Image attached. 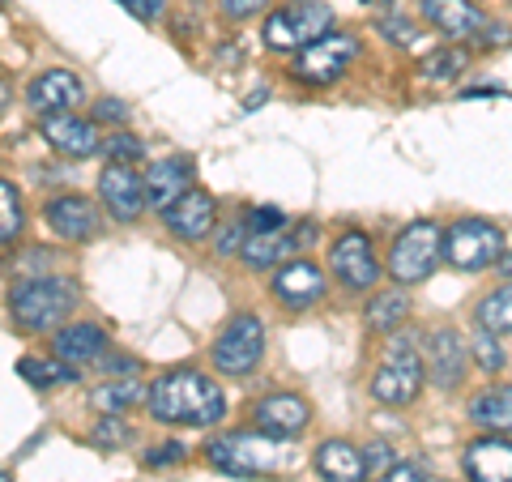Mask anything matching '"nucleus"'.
Listing matches in <instances>:
<instances>
[{
  "label": "nucleus",
  "mask_w": 512,
  "mask_h": 482,
  "mask_svg": "<svg viewBox=\"0 0 512 482\" xmlns=\"http://www.w3.org/2000/svg\"><path fill=\"white\" fill-rule=\"evenodd\" d=\"M146 410L163 427L205 431L227 419V393H222V384L214 376L197 372V367H171V372H163L150 384Z\"/></svg>",
  "instance_id": "nucleus-1"
},
{
  "label": "nucleus",
  "mask_w": 512,
  "mask_h": 482,
  "mask_svg": "<svg viewBox=\"0 0 512 482\" xmlns=\"http://www.w3.org/2000/svg\"><path fill=\"white\" fill-rule=\"evenodd\" d=\"M205 461L227 478H265V474H278L291 461V453H286V440L269 436L261 427H244V431L214 436L205 444Z\"/></svg>",
  "instance_id": "nucleus-2"
},
{
  "label": "nucleus",
  "mask_w": 512,
  "mask_h": 482,
  "mask_svg": "<svg viewBox=\"0 0 512 482\" xmlns=\"http://www.w3.org/2000/svg\"><path fill=\"white\" fill-rule=\"evenodd\" d=\"M73 308H77V286L69 278H56V273L22 278L9 291V320L22 333H52L73 316Z\"/></svg>",
  "instance_id": "nucleus-3"
},
{
  "label": "nucleus",
  "mask_w": 512,
  "mask_h": 482,
  "mask_svg": "<svg viewBox=\"0 0 512 482\" xmlns=\"http://www.w3.org/2000/svg\"><path fill=\"white\" fill-rule=\"evenodd\" d=\"M444 261V231L431 218H414L410 227L397 231L389 261H384V273L393 278V286H419Z\"/></svg>",
  "instance_id": "nucleus-4"
},
{
  "label": "nucleus",
  "mask_w": 512,
  "mask_h": 482,
  "mask_svg": "<svg viewBox=\"0 0 512 482\" xmlns=\"http://www.w3.org/2000/svg\"><path fill=\"white\" fill-rule=\"evenodd\" d=\"M423 380H427V363H423V350L410 342V337H393L389 355L380 359V367L372 372V380H367V389H372V397L380 401V406H414L423 393Z\"/></svg>",
  "instance_id": "nucleus-5"
},
{
  "label": "nucleus",
  "mask_w": 512,
  "mask_h": 482,
  "mask_svg": "<svg viewBox=\"0 0 512 482\" xmlns=\"http://www.w3.org/2000/svg\"><path fill=\"white\" fill-rule=\"evenodd\" d=\"M333 30V9L325 0H291L278 5L261 26V39L269 52H303L308 43L325 39Z\"/></svg>",
  "instance_id": "nucleus-6"
},
{
  "label": "nucleus",
  "mask_w": 512,
  "mask_h": 482,
  "mask_svg": "<svg viewBox=\"0 0 512 482\" xmlns=\"http://www.w3.org/2000/svg\"><path fill=\"white\" fill-rule=\"evenodd\" d=\"M265 359V320L252 312L231 316L210 342V363L218 376H248L256 363Z\"/></svg>",
  "instance_id": "nucleus-7"
},
{
  "label": "nucleus",
  "mask_w": 512,
  "mask_h": 482,
  "mask_svg": "<svg viewBox=\"0 0 512 482\" xmlns=\"http://www.w3.org/2000/svg\"><path fill=\"white\" fill-rule=\"evenodd\" d=\"M504 256V231L491 218H457L444 231V261L457 273H478Z\"/></svg>",
  "instance_id": "nucleus-8"
},
{
  "label": "nucleus",
  "mask_w": 512,
  "mask_h": 482,
  "mask_svg": "<svg viewBox=\"0 0 512 482\" xmlns=\"http://www.w3.org/2000/svg\"><path fill=\"white\" fill-rule=\"evenodd\" d=\"M359 35H346V30H329L325 39L308 43L303 52H295V82L303 86H333L350 73V64L359 60Z\"/></svg>",
  "instance_id": "nucleus-9"
},
{
  "label": "nucleus",
  "mask_w": 512,
  "mask_h": 482,
  "mask_svg": "<svg viewBox=\"0 0 512 482\" xmlns=\"http://www.w3.org/2000/svg\"><path fill=\"white\" fill-rule=\"evenodd\" d=\"M329 273H333V282L350 295H367V291H376L380 278H389L376 261L372 239H367L363 231H342L338 239H333L329 244Z\"/></svg>",
  "instance_id": "nucleus-10"
},
{
  "label": "nucleus",
  "mask_w": 512,
  "mask_h": 482,
  "mask_svg": "<svg viewBox=\"0 0 512 482\" xmlns=\"http://www.w3.org/2000/svg\"><path fill=\"white\" fill-rule=\"evenodd\" d=\"M269 291H274V299L282 303L286 312H308V308H316V303L325 299L329 273L320 269L312 256H291V261H282L274 269V278H269Z\"/></svg>",
  "instance_id": "nucleus-11"
},
{
  "label": "nucleus",
  "mask_w": 512,
  "mask_h": 482,
  "mask_svg": "<svg viewBox=\"0 0 512 482\" xmlns=\"http://www.w3.org/2000/svg\"><path fill=\"white\" fill-rule=\"evenodd\" d=\"M99 205L120 222V227H133V222L150 210L146 175L133 171V163H107L99 171Z\"/></svg>",
  "instance_id": "nucleus-12"
},
{
  "label": "nucleus",
  "mask_w": 512,
  "mask_h": 482,
  "mask_svg": "<svg viewBox=\"0 0 512 482\" xmlns=\"http://www.w3.org/2000/svg\"><path fill=\"white\" fill-rule=\"evenodd\" d=\"M423 363H427V380L436 384L440 393L461 389V380H466V367H470L466 337H461L453 325L431 329L423 337Z\"/></svg>",
  "instance_id": "nucleus-13"
},
{
  "label": "nucleus",
  "mask_w": 512,
  "mask_h": 482,
  "mask_svg": "<svg viewBox=\"0 0 512 482\" xmlns=\"http://www.w3.org/2000/svg\"><path fill=\"white\" fill-rule=\"evenodd\" d=\"M52 355L69 363L73 372H86V367H99L111 355V337L94 320H73V325H60L52 333Z\"/></svg>",
  "instance_id": "nucleus-14"
},
{
  "label": "nucleus",
  "mask_w": 512,
  "mask_h": 482,
  "mask_svg": "<svg viewBox=\"0 0 512 482\" xmlns=\"http://www.w3.org/2000/svg\"><path fill=\"white\" fill-rule=\"evenodd\" d=\"M43 222L52 227V235L69 239V244H86L99 235V205L82 192H60V197L43 201Z\"/></svg>",
  "instance_id": "nucleus-15"
},
{
  "label": "nucleus",
  "mask_w": 512,
  "mask_h": 482,
  "mask_svg": "<svg viewBox=\"0 0 512 482\" xmlns=\"http://www.w3.org/2000/svg\"><path fill=\"white\" fill-rule=\"evenodd\" d=\"M39 137L64 158H90V154L103 150L99 128H94L90 120H82L77 111H52V116H43L39 120Z\"/></svg>",
  "instance_id": "nucleus-16"
},
{
  "label": "nucleus",
  "mask_w": 512,
  "mask_h": 482,
  "mask_svg": "<svg viewBox=\"0 0 512 482\" xmlns=\"http://www.w3.org/2000/svg\"><path fill=\"white\" fill-rule=\"evenodd\" d=\"M461 470H466V482H512V440L504 431L470 440L461 448Z\"/></svg>",
  "instance_id": "nucleus-17"
},
{
  "label": "nucleus",
  "mask_w": 512,
  "mask_h": 482,
  "mask_svg": "<svg viewBox=\"0 0 512 482\" xmlns=\"http://www.w3.org/2000/svg\"><path fill=\"white\" fill-rule=\"evenodd\" d=\"M26 103L35 107L39 116H52V111H77L86 103V86L73 69H43L39 77H30Z\"/></svg>",
  "instance_id": "nucleus-18"
},
{
  "label": "nucleus",
  "mask_w": 512,
  "mask_h": 482,
  "mask_svg": "<svg viewBox=\"0 0 512 482\" xmlns=\"http://www.w3.org/2000/svg\"><path fill=\"white\" fill-rule=\"evenodd\" d=\"M308 423H312V406L299 393H269L252 406V427H261L278 440H295L299 431H308Z\"/></svg>",
  "instance_id": "nucleus-19"
},
{
  "label": "nucleus",
  "mask_w": 512,
  "mask_h": 482,
  "mask_svg": "<svg viewBox=\"0 0 512 482\" xmlns=\"http://www.w3.org/2000/svg\"><path fill=\"white\" fill-rule=\"evenodd\" d=\"M163 222H167V231L175 239H184V244H201V239L214 235L218 201L205 188H192V192H184V197L163 214Z\"/></svg>",
  "instance_id": "nucleus-20"
},
{
  "label": "nucleus",
  "mask_w": 512,
  "mask_h": 482,
  "mask_svg": "<svg viewBox=\"0 0 512 482\" xmlns=\"http://www.w3.org/2000/svg\"><path fill=\"white\" fill-rule=\"evenodd\" d=\"M192 180H197V163L188 154H171V158H158V163L146 171V201L150 210L167 214L175 201L192 192Z\"/></svg>",
  "instance_id": "nucleus-21"
},
{
  "label": "nucleus",
  "mask_w": 512,
  "mask_h": 482,
  "mask_svg": "<svg viewBox=\"0 0 512 482\" xmlns=\"http://www.w3.org/2000/svg\"><path fill=\"white\" fill-rule=\"evenodd\" d=\"M316 474L325 482H372V461H367V448L355 440H325L316 444L312 453Z\"/></svg>",
  "instance_id": "nucleus-22"
},
{
  "label": "nucleus",
  "mask_w": 512,
  "mask_h": 482,
  "mask_svg": "<svg viewBox=\"0 0 512 482\" xmlns=\"http://www.w3.org/2000/svg\"><path fill=\"white\" fill-rule=\"evenodd\" d=\"M423 18L440 30V35L466 43L487 26V13L474 0H423Z\"/></svg>",
  "instance_id": "nucleus-23"
},
{
  "label": "nucleus",
  "mask_w": 512,
  "mask_h": 482,
  "mask_svg": "<svg viewBox=\"0 0 512 482\" xmlns=\"http://www.w3.org/2000/svg\"><path fill=\"white\" fill-rule=\"evenodd\" d=\"M299 252V235L295 227H282V231H248L244 248H239V261L248 269H278L282 261H291Z\"/></svg>",
  "instance_id": "nucleus-24"
},
{
  "label": "nucleus",
  "mask_w": 512,
  "mask_h": 482,
  "mask_svg": "<svg viewBox=\"0 0 512 482\" xmlns=\"http://www.w3.org/2000/svg\"><path fill=\"white\" fill-rule=\"evenodd\" d=\"M466 419L483 431H512V389L508 384H487L466 406Z\"/></svg>",
  "instance_id": "nucleus-25"
},
{
  "label": "nucleus",
  "mask_w": 512,
  "mask_h": 482,
  "mask_svg": "<svg viewBox=\"0 0 512 482\" xmlns=\"http://www.w3.org/2000/svg\"><path fill=\"white\" fill-rule=\"evenodd\" d=\"M406 320H410V295H406V286L376 291L372 299H367V308H363V325L372 329V333H393V329H402Z\"/></svg>",
  "instance_id": "nucleus-26"
},
{
  "label": "nucleus",
  "mask_w": 512,
  "mask_h": 482,
  "mask_svg": "<svg viewBox=\"0 0 512 482\" xmlns=\"http://www.w3.org/2000/svg\"><path fill=\"white\" fill-rule=\"evenodd\" d=\"M146 397H150V389L137 376H111L90 393V406L99 414H128L137 401H146Z\"/></svg>",
  "instance_id": "nucleus-27"
},
{
  "label": "nucleus",
  "mask_w": 512,
  "mask_h": 482,
  "mask_svg": "<svg viewBox=\"0 0 512 482\" xmlns=\"http://www.w3.org/2000/svg\"><path fill=\"white\" fill-rule=\"evenodd\" d=\"M13 372H18L26 384H35V389H56V384H73V380H82L73 372L69 363H47V359H39V355H22L18 363H13Z\"/></svg>",
  "instance_id": "nucleus-28"
},
{
  "label": "nucleus",
  "mask_w": 512,
  "mask_h": 482,
  "mask_svg": "<svg viewBox=\"0 0 512 482\" xmlns=\"http://www.w3.org/2000/svg\"><path fill=\"white\" fill-rule=\"evenodd\" d=\"M474 320H478V329L483 333H512V282L500 286V291H491L478 299V308H474Z\"/></svg>",
  "instance_id": "nucleus-29"
},
{
  "label": "nucleus",
  "mask_w": 512,
  "mask_h": 482,
  "mask_svg": "<svg viewBox=\"0 0 512 482\" xmlns=\"http://www.w3.org/2000/svg\"><path fill=\"white\" fill-rule=\"evenodd\" d=\"M22 222H26V210H22V192L13 180H0V244L13 248L22 239Z\"/></svg>",
  "instance_id": "nucleus-30"
},
{
  "label": "nucleus",
  "mask_w": 512,
  "mask_h": 482,
  "mask_svg": "<svg viewBox=\"0 0 512 482\" xmlns=\"http://www.w3.org/2000/svg\"><path fill=\"white\" fill-rule=\"evenodd\" d=\"M461 69H466V52H461V47H440V52H427L423 64H419L423 82H431V86L453 82V77H461Z\"/></svg>",
  "instance_id": "nucleus-31"
},
{
  "label": "nucleus",
  "mask_w": 512,
  "mask_h": 482,
  "mask_svg": "<svg viewBox=\"0 0 512 482\" xmlns=\"http://www.w3.org/2000/svg\"><path fill=\"white\" fill-rule=\"evenodd\" d=\"M133 436H137V431L124 423V414H103V423L90 431V440L99 444V448H107V453H116V448H128V444H133Z\"/></svg>",
  "instance_id": "nucleus-32"
},
{
  "label": "nucleus",
  "mask_w": 512,
  "mask_h": 482,
  "mask_svg": "<svg viewBox=\"0 0 512 482\" xmlns=\"http://www.w3.org/2000/svg\"><path fill=\"white\" fill-rule=\"evenodd\" d=\"M103 154H107V163H141L146 146H141V137H133L128 128H116L111 137H103Z\"/></svg>",
  "instance_id": "nucleus-33"
},
{
  "label": "nucleus",
  "mask_w": 512,
  "mask_h": 482,
  "mask_svg": "<svg viewBox=\"0 0 512 482\" xmlns=\"http://www.w3.org/2000/svg\"><path fill=\"white\" fill-rule=\"evenodd\" d=\"M470 350H474V363L483 367L487 376H495V372H504V363H508V355H504V346L495 342V333H478L474 342H470Z\"/></svg>",
  "instance_id": "nucleus-34"
},
{
  "label": "nucleus",
  "mask_w": 512,
  "mask_h": 482,
  "mask_svg": "<svg viewBox=\"0 0 512 482\" xmlns=\"http://www.w3.org/2000/svg\"><path fill=\"white\" fill-rule=\"evenodd\" d=\"M244 239H248V222H244V218L222 222V227L214 231V252H218V256H239Z\"/></svg>",
  "instance_id": "nucleus-35"
},
{
  "label": "nucleus",
  "mask_w": 512,
  "mask_h": 482,
  "mask_svg": "<svg viewBox=\"0 0 512 482\" xmlns=\"http://www.w3.org/2000/svg\"><path fill=\"white\" fill-rule=\"evenodd\" d=\"M376 30H380V35L389 39V43H397V47H410L414 39H419V26L406 22V18H380Z\"/></svg>",
  "instance_id": "nucleus-36"
},
{
  "label": "nucleus",
  "mask_w": 512,
  "mask_h": 482,
  "mask_svg": "<svg viewBox=\"0 0 512 482\" xmlns=\"http://www.w3.org/2000/svg\"><path fill=\"white\" fill-rule=\"evenodd\" d=\"M372 482H427V470H423V461H393L384 474H376Z\"/></svg>",
  "instance_id": "nucleus-37"
},
{
  "label": "nucleus",
  "mask_w": 512,
  "mask_h": 482,
  "mask_svg": "<svg viewBox=\"0 0 512 482\" xmlns=\"http://www.w3.org/2000/svg\"><path fill=\"white\" fill-rule=\"evenodd\" d=\"M244 222H248V231H282V227H291V222H286V214L282 210H248L244 214Z\"/></svg>",
  "instance_id": "nucleus-38"
},
{
  "label": "nucleus",
  "mask_w": 512,
  "mask_h": 482,
  "mask_svg": "<svg viewBox=\"0 0 512 482\" xmlns=\"http://www.w3.org/2000/svg\"><path fill=\"white\" fill-rule=\"evenodd\" d=\"M269 5V0H218V9H222V18H231V22H248L256 18Z\"/></svg>",
  "instance_id": "nucleus-39"
},
{
  "label": "nucleus",
  "mask_w": 512,
  "mask_h": 482,
  "mask_svg": "<svg viewBox=\"0 0 512 482\" xmlns=\"http://www.w3.org/2000/svg\"><path fill=\"white\" fill-rule=\"evenodd\" d=\"M94 120H99V124H124L128 120V103L124 99H111V94H107V99H99V103H94Z\"/></svg>",
  "instance_id": "nucleus-40"
},
{
  "label": "nucleus",
  "mask_w": 512,
  "mask_h": 482,
  "mask_svg": "<svg viewBox=\"0 0 512 482\" xmlns=\"http://www.w3.org/2000/svg\"><path fill=\"white\" fill-rule=\"evenodd\" d=\"M120 9H128L137 22H158L167 13V0H120Z\"/></svg>",
  "instance_id": "nucleus-41"
},
{
  "label": "nucleus",
  "mask_w": 512,
  "mask_h": 482,
  "mask_svg": "<svg viewBox=\"0 0 512 482\" xmlns=\"http://www.w3.org/2000/svg\"><path fill=\"white\" fill-rule=\"evenodd\" d=\"M184 457H188V444L167 440L163 448H150V453H146V465H154V470H158V465H171V461H184Z\"/></svg>",
  "instance_id": "nucleus-42"
},
{
  "label": "nucleus",
  "mask_w": 512,
  "mask_h": 482,
  "mask_svg": "<svg viewBox=\"0 0 512 482\" xmlns=\"http://www.w3.org/2000/svg\"><path fill=\"white\" fill-rule=\"evenodd\" d=\"M99 372L111 380V376H120V372H128V376H133V372H141V363L133 359V355H107L103 363H99Z\"/></svg>",
  "instance_id": "nucleus-43"
},
{
  "label": "nucleus",
  "mask_w": 512,
  "mask_h": 482,
  "mask_svg": "<svg viewBox=\"0 0 512 482\" xmlns=\"http://www.w3.org/2000/svg\"><path fill=\"white\" fill-rule=\"evenodd\" d=\"M478 47H508L512 43V30L508 26H495V22H487L483 30H478Z\"/></svg>",
  "instance_id": "nucleus-44"
},
{
  "label": "nucleus",
  "mask_w": 512,
  "mask_h": 482,
  "mask_svg": "<svg viewBox=\"0 0 512 482\" xmlns=\"http://www.w3.org/2000/svg\"><path fill=\"white\" fill-rule=\"evenodd\" d=\"M495 269H500V273H504V278L512 282V256H500V261H495Z\"/></svg>",
  "instance_id": "nucleus-45"
},
{
  "label": "nucleus",
  "mask_w": 512,
  "mask_h": 482,
  "mask_svg": "<svg viewBox=\"0 0 512 482\" xmlns=\"http://www.w3.org/2000/svg\"><path fill=\"white\" fill-rule=\"evenodd\" d=\"M427 482H448V478H431V474H427Z\"/></svg>",
  "instance_id": "nucleus-46"
},
{
  "label": "nucleus",
  "mask_w": 512,
  "mask_h": 482,
  "mask_svg": "<svg viewBox=\"0 0 512 482\" xmlns=\"http://www.w3.org/2000/svg\"><path fill=\"white\" fill-rule=\"evenodd\" d=\"M508 5H512V0H508Z\"/></svg>",
  "instance_id": "nucleus-47"
}]
</instances>
